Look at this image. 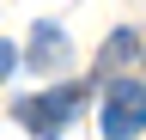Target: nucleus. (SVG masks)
<instances>
[{
  "label": "nucleus",
  "instance_id": "f257e3e1",
  "mask_svg": "<svg viewBox=\"0 0 146 140\" xmlns=\"http://www.w3.org/2000/svg\"><path fill=\"white\" fill-rule=\"evenodd\" d=\"M79 104H85V85H55V92H36V98H18V122L36 134V140H55V134H67V122L79 116Z\"/></svg>",
  "mask_w": 146,
  "mask_h": 140
},
{
  "label": "nucleus",
  "instance_id": "f03ea898",
  "mask_svg": "<svg viewBox=\"0 0 146 140\" xmlns=\"http://www.w3.org/2000/svg\"><path fill=\"white\" fill-rule=\"evenodd\" d=\"M98 128H104V140H134V134L146 128V85H140V79H116V85L104 92Z\"/></svg>",
  "mask_w": 146,
  "mask_h": 140
},
{
  "label": "nucleus",
  "instance_id": "7ed1b4c3",
  "mask_svg": "<svg viewBox=\"0 0 146 140\" xmlns=\"http://www.w3.org/2000/svg\"><path fill=\"white\" fill-rule=\"evenodd\" d=\"M61 61H67V37L55 25H36L31 31V67H36V73H55Z\"/></svg>",
  "mask_w": 146,
  "mask_h": 140
},
{
  "label": "nucleus",
  "instance_id": "20e7f679",
  "mask_svg": "<svg viewBox=\"0 0 146 140\" xmlns=\"http://www.w3.org/2000/svg\"><path fill=\"white\" fill-rule=\"evenodd\" d=\"M134 49H140V37H134V31H116V37L104 43V55H98V67H122V61H134Z\"/></svg>",
  "mask_w": 146,
  "mask_h": 140
},
{
  "label": "nucleus",
  "instance_id": "39448f33",
  "mask_svg": "<svg viewBox=\"0 0 146 140\" xmlns=\"http://www.w3.org/2000/svg\"><path fill=\"white\" fill-rule=\"evenodd\" d=\"M12 67H18V49H12L6 37H0V79H6V73H12Z\"/></svg>",
  "mask_w": 146,
  "mask_h": 140
}]
</instances>
